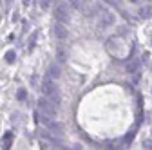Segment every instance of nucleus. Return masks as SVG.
Returning a JSON list of instances; mask_svg holds the SVG:
<instances>
[]
</instances>
